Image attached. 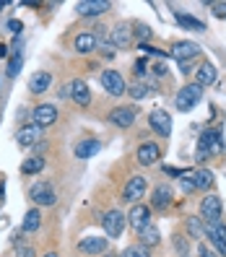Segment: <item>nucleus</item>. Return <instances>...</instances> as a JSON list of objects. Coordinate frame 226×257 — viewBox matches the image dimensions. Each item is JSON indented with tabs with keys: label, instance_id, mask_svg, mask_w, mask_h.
<instances>
[{
	"label": "nucleus",
	"instance_id": "1",
	"mask_svg": "<svg viewBox=\"0 0 226 257\" xmlns=\"http://www.w3.org/2000/svg\"><path fill=\"white\" fill-rule=\"evenodd\" d=\"M221 148H223L221 133H218V130H205L200 138H198V154H195V159H198V161H205L208 156L218 154Z\"/></svg>",
	"mask_w": 226,
	"mask_h": 257
},
{
	"label": "nucleus",
	"instance_id": "2",
	"mask_svg": "<svg viewBox=\"0 0 226 257\" xmlns=\"http://www.w3.org/2000/svg\"><path fill=\"white\" fill-rule=\"evenodd\" d=\"M200 99H203V88H200L198 83H187V86L179 88V94L174 96V107H177L179 112H190Z\"/></svg>",
	"mask_w": 226,
	"mask_h": 257
},
{
	"label": "nucleus",
	"instance_id": "3",
	"mask_svg": "<svg viewBox=\"0 0 226 257\" xmlns=\"http://www.w3.org/2000/svg\"><path fill=\"white\" fill-rule=\"evenodd\" d=\"M125 223H128V216L120 213V210H107L101 216V226H104V234L109 239H117L120 234L125 231Z\"/></svg>",
	"mask_w": 226,
	"mask_h": 257
},
{
	"label": "nucleus",
	"instance_id": "4",
	"mask_svg": "<svg viewBox=\"0 0 226 257\" xmlns=\"http://www.w3.org/2000/svg\"><path fill=\"white\" fill-rule=\"evenodd\" d=\"M203 229H205V236L210 239V244L216 247V254L226 257V226L221 221H213V223L203 221Z\"/></svg>",
	"mask_w": 226,
	"mask_h": 257
},
{
	"label": "nucleus",
	"instance_id": "5",
	"mask_svg": "<svg viewBox=\"0 0 226 257\" xmlns=\"http://www.w3.org/2000/svg\"><path fill=\"white\" fill-rule=\"evenodd\" d=\"M29 198L34 200V205H42V208H50L57 203V192L52 190L50 182H37L32 190H29Z\"/></svg>",
	"mask_w": 226,
	"mask_h": 257
},
{
	"label": "nucleus",
	"instance_id": "6",
	"mask_svg": "<svg viewBox=\"0 0 226 257\" xmlns=\"http://www.w3.org/2000/svg\"><path fill=\"white\" fill-rule=\"evenodd\" d=\"M99 81H101L104 91H107L109 96H125V91H128V83L117 70H104Z\"/></svg>",
	"mask_w": 226,
	"mask_h": 257
},
{
	"label": "nucleus",
	"instance_id": "7",
	"mask_svg": "<svg viewBox=\"0 0 226 257\" xmlns=\"http://www.w3.org/2000/svg\"><path fill=\"white\" fill-rule=\"evenodd\" d=\"M146 190H148L146 177H130L128 185H125V190H123V200H125V203H133V205H138V200L146 198Z\"/></svg>",
	"mask_w": 226,
	"mask_h": 257
},
{
	"label": "nucleus",
	"instance_id": "8",
	"mask_svg": "<svg viewBox=\"0 0 226 257\" xmlns=\"http://www.w3.org/2000/svg\"><path fill=\"white\" fill-rule=\"evenodd\" d=\"M221 213H223V205H221L218 195H208V198L200 200V218H203L205 223L221 221Z\"/></svg>",
	"mask_w": 226,
	"mask_h": 257
},
{
	"label": "nucleus",
	"instance_id": "9",
	"mask_svg": "<svg viewBox=\"0 0 226 257\" xmlns=\"http://www.w3.org/2000/svg\"><path fill=\"white\" fill-rule=\"evenodd\" d=\"M107 119H109L115 127L125 130V127H130L135 119H138V109H135V107H115V109L107 114Z\"/></svg>",
	"mask_w": 226,
	"mask_h": 257
},
{
	"label": "nucleus",
	"instance_id": "10",
	"mask_svg": "<svg viewBox=\"0 0 226 257\" xmlns=\"http://www.w3.org/2000/svg\"><path fill=\"white\" fill-rule=\"evenodd\" d=\"M32 119H34L37 127L55 125L57 122V107L55 104H39V107H34V112H32Z\"/></svg>",
	"mask_w": 226,
	"mask_h": 257
},
{
	"label": "nucleus",
	"instance_id": "11",
	"mask_svg": "<svg viewBox=\"0 0 226 257\" xmlns=\"http://www.w3.org/2000/svg\"><path fill=\"white\" fill-rule=\"evenodd\" d=\"M148 125H151V130H154L156 135L167 138V135L172 133V117L167 112H161V109H154L148 114Z\"/></svg>",
	"mask_w": 226,
	"mask_h": 257
},
{
	"label": "nucleus",
	"instance_id": "12",
	"mask_svg": "<svg viewBox=\"0 0 226 257\" xmlns=\"http://www.w3.org/2000/svg\"><path fill=\"white\" fill-rule=\"evenodd\" d=\"M172 55L179 60V63H192V60L200 55V44H195V42H174L172 44Z\"/></svg>",
	"mask_w": 226,
	"mask_h": 257
},
{
	"label": "nucleus",
	"instance_id": "13",
	"mask_svg": "<svg viewBox=\"0 0 226 257\" xmlns=\"http://www.w3.org/2000/svg\"><path fill=\"white\" fill-rule=\"evenodd\" d=\"M128 223L133 226L135 231H141V229H146V226L151 223V208L148 205H133L130 208V213H128Z\"/></svg>",
	"mask_w": 226,
	"mask_h": 257
},
{
	"label": "nucleus",
	"instance_id": "14",
	"mask_svg": "<svg viewBox=\"0 0 226 257\" xmlns=\"http://www.w3.org/2000/svg\"><path fill=\"white\" fill-rule=\"evenodd\" d=\"M75 11H78L81 16H86V19H94V16L107 13L109 11V3H107V0H81V3L75 6Z\"/></svg>",
	"mask_w": 226,
	"mask_h": 257
},
{
	"label": "nucleus",
	"instance_id": "15",
	"mask_svg": "<svg viewBox=\"0 0 226 257\" xmlns=\"http://www.w3.org/2000/svg\"><path fill=\"white\" fill-rule=\"evenodd\" d=\"M138 164L141 166H154L159 159H161V148L156 146V143H141L138 146Z\"/></svg>",
	"mask_w": 226,
	"mask_h": 257
},
{
	"label": "nucleus",
	"instance_id": "16",
	"mask_svg": "<svg viewBox=\"0 0 226 257\" xmlns=\"http://www.w3.org/2000/svg\"><path fill=\"white\" fill-rule=\"evenodd\" d=\"M109 244V239H104V236H86L78 241V252L83 254H101L104 249H107Z\"/></svg>",
	"mask_w": 226,
	"mask_h": 257
},
{
	"label": "nucleus",
	"instance_id": "17",
	"mask_svg": "<svg viewBox=\"0 0 226 257\" xmlns=\"http://www.w3.org/2000/svg\"><path fill=\"white\" fill-rule=\"evenodd\" d=\"M109 42H112V47H115V50L128 47V44L133 42V32H130V26H128V24H117V26L112 29V34H109Z\"/></svg>",
	"mask_w": 226,
	"mask_h": 257
},
{
	"label": "nucleus",
	"instance_id": "18",
	"mask_svg": "<svg viewBox=\"0 0 226 257\" xmlns=\"http://www.w3.org/2000/svg\"><path fill=\"white\" fill-rule=\"evenodd\" d=\"M70 99L78 104V107H88V104H91V88L83 81H70Z\"/></svg>",
	"mask_w": 226,
	"mask_h": 257
},
{
	"label": "nucleus",
	"instance_id": "19",
	"mask_svg": "<svg viewBox=\"0 0 226 257\" xmlns=\"http://www.w3.org/2000/svg\"><path fill=\"white\" fill-rule=\"evenodd\" d=\"M167 205H172V187H169V185H159V187H154V195H151V208L164 210Z\"/></svg>",
	"mask_w": 226,
	"mask_h": 257
},
{
	"label": "nucleus",
	"instance_id": "20",
	"mask_svg": "<svg viewBox=\"0 0 226 257\" xmlns=\"http://www.w3.org/2000/svg\"><path fill=\"white\" fill-rule=\"evenodd\" d=\"M96 34L94 32H81L78 37H75V42H73V47H75V52H81V55H88V52H94L96 50Z\"/></svg>",
	"mask_w": 226,
	"mask_h": 257
},
{
	"label": "nucleus",
	"instance_id": "21",
	"mask_svg": "<svg viewBox=\"0 0 226 257\" xmlns=\"http://www.w3.org/2000/svg\"><path fill=\"white\" fill-rule=\"evenodd\" d=\"M39 138H42V127H37V125H24V127L19 130V135H16L19 146H24V148L34 146Z\"/></svg>",
	"mask_w": 226,
	"mask_h": 257
},
{
	"label": "nucleus",
	"instance_id": "22",
	"mask_svg": "<svg viewBox=\"0 0 226 257\" xmlns=\"http://www.w3.org/2000/svg\"><path fill=\"white\" fill-rule=\"evenodd\" d=\"M50 83H52V73L39 70V73L32 75V81H29V91H32V94H44L50 88Z\"/></svg>",
	"mask_w": 226,
	"mask_h": 257
},
{
	"label": "nucleus",
	"instance_id": "23",
	"mask_svg": "<svg viewBox=\"0 0 226 257\" xmlns=\"http://www.w3.org/2000/svg\"><path fill=\"white\" fill-rule=\"evenodd\" d=\"M195 83H198L200 88H205V86H213L216 83V65L213 63H203L200 68H198V73H195Z\"/></svg>",
	"mask_w": 226,
	"mask_h": 257
},
{
	"label": "nucleus",
	"instance_id": "24",
	"mask_svg": "<svg viewBox=\"0 0 226 257\" xmlns=\"http://www.w3.org/2000/svg\"><path fill=\"white\" fill-rule=\"evenodd\" d=\"M138 239H141V244H143V247H148V249H151V247H156L159 241H161V231L156 229L154 223H148L146 229H141V231H138Z\"/></svg>",
	"mask_w": 226,
	"mask_h": 257
},
{
	"label": "nucleus",
	"instance_id": "25",
	"mask_svg": "<svg viewBox=\"0 0 226 257\" xmlns=\"http://www.w3.org/2000/svg\"><path fill=\"white\" fill-rule=\"evenodd\" d=\"M39 226H42V210H39V208L26 210L21 229H24V231H29V234H34V231H39Z\"/></svg>",
	"mask_w": 226,
	"mask_h": 257
},
{
	"label": "nucleus",
	"instance_id": "26",
	"mask_svg": "<svg viewBox=\"0 0 226 257\" xmlns=\"http://www.w3.org/2000/svg\"><path fill=\"white\" fill-rule=\"evenodd\" d=\"M99 148H101V143H99V141H94V138L81 141L78 146H75V156H78V159H91V156H96V154H99Z\"/></svg>",
	"mask_w": 226,
	"mask_h": 257
},
{
	"label": "nucleus",
	"instance_id": "27",
	"mask_svg": "<svg viewBox=\"0 0 226 257\" xmlns=\"http://www.w3.org/2000/svg\"><path fill=\"white\" fill-rule=\"evenodd\" d=\"M192 182H195V190H208L213 187V172L210 169H198V172H190Z\"/></svg>",
	"mask_w": 226,
	"mask_h": 257
},
{
	"label": "nucleus",
	"instance_id": "28",
	"mask_svg": "<svg viewBox=\"0 0 226 257\" xmlns=\"http://www.w3.org/2000/svg\"><path fill=\"white\" fill-rule=\"evenodd\" d=\"M42 169H44V159L42 156H29L21 164V174H39Z\"/></svg>",
	"mask_w": 226,
	"mask_h": 257
},
{
	"label": "nucleus",
	"instance_id": "29",
	"mask_svg": "<svg viewBox=\"0 0 226 257\" xmlns=\"http://www.w3.org/2000/svg\"><path fill=\"white\" fill-rule=\"evenodd\" d=\"M187 234L192 239H203L205 229H203V218L200 216H187Z\"/></svg>",
	"mask_w": 226,
	"mask_h": 257
},
{
	"label": "nucleus",
	"instance_id": "30",
	"mask_svg": "<svg viewBox=\"0 0 226 257\" xmlns=\"http://www.w3.org/2000/svg\"><path fill=\"white\" fill-rule=\"evenodd\" d=\"M120 257H151V249L143 247V244H130L120 252Z\"/></svg>",
	"mask_w": 226,
	"mask_h": 257
},
{
	"label": "nucleus",
	"instance_id": "31",
	"mask_svg": "<svg viewBox=\"0 0 226 257\" xmlns=\"http://www.w3.org/2000/svg\"><path fill=\"white\" fill-rule=\"evenodd\" d=\"M172 244H174V249L179 252V257L190 254V241H187L182 234H174V236H172Z\"/></svg>",
	"mask_w": 226,
	"mask_h": 257
},
{
	"label": "nucleus",
	"instance_id": "32",
	"mask_svg": "<svg viewBox=\"0 0 226 257\" xmlns=\"http://www.w3.org/2000/svg\"><path fill=\"white\" fill-rule=\"evenodd\" d=\"M177 21L182 24L185 29H195V32H203V29H205L200 21H195L192 16H185V13H177Z\"/></svg>",
	"mask_w": 226,
	"mask_h": 257
},
{
	"label": "nucleus",
	"instance_id": "33",
	"mask_svg": "<svg viewBox=\"0 0 226 257\" xmlns=\"http://www.w3.org/2000/svg\"><path fill=\"white\" fill-rule=\"evenodd\" d=\"M21 65H24V57H21V52H16V55L11 57V63H8V78H16Z\"/></svg>",
	"mask_w": 226,
	"mask_h": 257
},
{
	"label": "nucleus",
	"instance_id": "34",
	"mask_svg": "<svg viewBox=\"0 0 226 257\" xmlns=\"http://www.w3.org/2000/svg\"><path fill=\"white\" fill-rule=\"evenodd\" d=\"M128 91H130L133 99H143V96L151 94V86H146V83H133V86H128Z\"/></svg>",
	"mask_w": 226,
	"mask_h": 257
},
{
	"label": "nucleus",
	"instance_id": "35",
	"mask_svg": "<svg viewBox=\"0 0 226 257\" xmlns=\"http://www.w3.org/2000/svg\"><path fill=\"white\" fill-rule=\"evenodd\" d=\"M210 8H213L218 19H226V3H210Z\"/></svg>",
	"mask_w": 226,
	"mask_h": 257
},
{
	"label": "nucleus",
	"instance_id": "36",
	"mask_svg": "<svg viewBox=\"0 0 226 257\" xmlns=\"http://www.w3.org/2000/svg\"><path fill=\"white\" fill-rule=\"evenodd\" d=\"M99 50H101V55L107 57V60L115 57V47H112V44H104V42H101V44H99Z\"/></svg>",
	"mask_w": 226,
	"mask_h": 257
},
{
	"label": "nucleus",
	"instance_id": "37",
	"mask_svg": "<svg viewBox=\"0 0 226 257\" xmlns=\"http://www.w3.org/2000/svg\"><path fill=\"white\" fill-rule=\"evenodd\" d=\"M16 257H37V252H34V247H19Z\"/></svg>",
	"mask_w": 226,
	"mask_h": 257
},
{
	"label": "nucleus",
	"instance_id": "38",
	"mask_svg": "<svg viewBox=\"0 0 226 257\" xmlns=\"http://www.w3.org/2000/svg\"><path fill=\"white\" fill-rule=\"evenodd\" d=\"M182 187H185V192H192L195 190V182H192L190 174H182Z\"/></svg>",
	"mask_w": 226,
	"mask_h": 257
},
{
	"label": "nucleus",
	"instance_id": "39",
	"mask_svg": "<svg viewBox=\"0 0 226 257\" xmlns=\"http://www.w3.org/2000/svg\"><path fill=\"white\" fill-rule=\"evenodd\" d=\"M135 29H138V32H135V34H138L141 39H151V29H148V26L138 24V26H135Z\"/></svg>",
	"mask_w": 226,
	"mask_h": 257
},
{
	"label": "nucleus",
	"instance_id": "40",
	"mask_svg": "<svg viewBox=\"0 0 226 257\" xmlns=\"http://www.w3.org/2000/svg\"><path fill=\"white\" fill-rule=\"evenodd\" d=\"M198 257H218V254H216L213 249H208L205 244H200V247H198Z\"/></svg>",
	"mask_w": 226,
	"mask_h": 257
},
{
	"label": "nucleus",
	"instance_id": "41",
	"mask_svg": "<svg viewBox=\"0 0 226 257\" xmlns=\"http://www.w3.org/2000/svg\"><path fill=\"white\" fill-rule=\"evenodd\" d=\"M57 96H60V99H70V83H65V86H60V91H57Z\"/></svg>",
	"mask_w": 226,
	"mask_h": 257
},
{
	"label": "nucleus",
	"instance_id": "42",
	"mask_svg": "<svg viewBox=\"0 0 226 257\" xmlns=\"http://www.w3.org/2000/svg\"><path fill=\"white\" fill-rule=\"evenodd\" d=\"M19 29H21V21H16V19L8 21V32H19Z\"/></svg>",
	"mask_w": 226,
	"mask_h": 257
},
{
	"label": "nucleus",
	"instance_id": "43",
	"mask_svg": "<svg viewBox=\"0 0 226 257\" xmlns=\"http://www.w3.org/2000/svg\"><path fill=\"white\" fill-rule=\"evenodd\" d=\"M154 73H156V75H167V65H161V63H159V65L154 68Z\"/></svg>",
	"mask_w": 226,
	"mask_h": 257
},
{
	"label": "nucleus",
	"instance_id": "44",
	"mask_svg": "<svg viewBox=\"0 0 226 257\" xmlns=\"http://www.w3.org/2000/svg\"><path fill=\"white\" fill-rule=\"evenodd\" d=\"M42 257H57V252H47V254H42Z\"/></svg>",
	"mask_w": 226,
	"mask_h": 257
},
{
	"label": "nucleus",
	"instance_id": "45",
	"mask_svg": "<svg viewBox=\"0 0 226 257\" xmlns=\"http://www.w3.org/2000/svg\"><path fill=\"white\" fill-rule=\"evenodd\" d=\"M0 8H3V3H0Z\"/></svg>",
	"mask_w": 226,
	"mask_h": 257
},
{
	"label": "nucleus",
	"instance_id": "46",
	"mask_svg": "<svg viewBox=\"0 0 226 257\" xmlns=\"http://www.w3.org/2000/svg\"><path fill=\"white\" fill-rule=\"evenodd\" d=\"M185 257H190V254H185Z\"/></svg>",
	"mask_w": 226,
	"mask_h": 257
}]
</instances>
